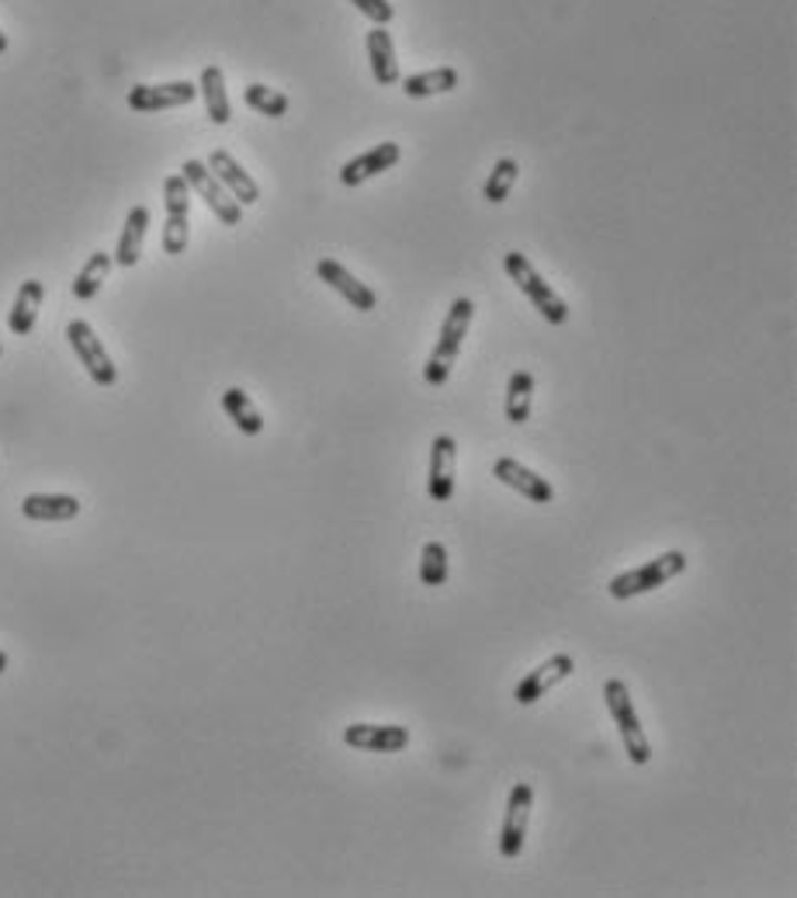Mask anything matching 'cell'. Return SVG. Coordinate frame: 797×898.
<instances>
[{"mask_svg": "<svg viewBox=\"0 0 797 898\" xmlns=\"http://www.w3.org/2000/svg\"><path fill=\"white\" fill-rule=\"evenodd\" d=\"M344 743L365 753H399L409 746V732L402 725H347Z\"/></svg>", "mask_w": 797, "mask_h": 898, "instance_id": "cell-16", "label": "cell"}, {"mask_svg": "<svg viewBox=\"0 0 797 898\" xmlns=\"http://www.w3.org/2000/svg\"><path fill=\"white\" fill-rule=\"evenodd\" d=\"M461 73L454 67H437V70H427V73H413L402 80V91L406 98H433V94H448L458 88Z\"/></svg>", "mask_w": 797, "mask_h": 898, "instance_id": "cell-22", "label": "cell"}, {"mask_svg": "<svg viewBox=\"0 0 797 898\" xmlns=\"http://www.w3.org/2000/svg\"><path fill=\"white\" fill-rule=\"evenodd\" d=\"M368 60H371V73L381 88L399 84V63H396V49H392V35L385 32V24H375L368 32Z\"/></svg>", "mask_w": 797, "mask_h": 898, "instance_id": "cell-19", "label": "cell"}, {"mask_svg": "<svg viewBox=\"0 0 797 898\" xmlns=\"http://www.w3.org/2000/svg\"><path fill=\"white\" fill-rule=\"evenodd\" d=\"M21 513L29 517V521L60 524V521H73L80 513V500L70 493H32L21 500Z\"/></svg>", "mask_w": 797, "mask_h": 898, "instance_id": "cell-17", "label": "cell"}, {"mask_svg": "<svg viewBox=\"0 0 797 898\" xmlns=\"http://www.w3.org/2000/svg\"><path fill=\"white\" fill-rule=\"evenodd\" d=\"M42 298H45V285L42 282H24L14 295V309L8 313V326L14 337H24L35 330V319H39V309H42Z\"/></svg>", "mask_w": 797, "mask_h": 898, "instance_id": "cell-20", "label": "cell"}, {"mask_svg": "<svg viewBox=\"0 0 797 898\" xmlns=\"http://www.w3.org/2000/svg\"><path fill=\"white\" fill-rule=\"evenodd\" d=\"M202 98H205V112L215 125H226L233 119V104L226 94V76L218 67H205L202 70V84H198Z\"/></svg>", "mask_w": 797, "mask_h": 898, "instance_id": "cell-21", "label": "cell"}, {"mask_svg": "<svg viewBox=\"0 0 797 898\" xmlns=\"http://www.w3.org/2000/svg\"><path fill=\"white\" fill-rule=\"evenodd\" d=\"M4 670H8V652L0 649V673H4Z\"/></svg>", "mask_w": 797, "mask_h": 898, "instance_id": "cell-30", "label": "cell"}, {"mask_svg": "<svg viewBox=\"0 0 797 898\" xmlns=\"http://www.w3.org/2000/svg\"><path fill=\"white\" fill-rule=\"evenodd\" d=\"M399 160H402L399 143H378V146H371L368 153L347 160L344 167H340V181H344L347 187H357V184H365V181H371V177H378V174H385V171H392Z\"/></svg>", "mask_w": 797, "mask_h": 898, "instance_id": "cell-14", "label": "cell"}, {"mask_svg": "<svg viewBox=\"0 0 797 898\" xmlns=\"http://www.w3.org/2000/svg\"><path fill=\"white\" fill-rule=\"evenodd\" d=\"M686 569V555L683 552H663V555H655L652 562L638 565V569H631V573H621L611 580V596L614 601H627V596H642V593H652L658 586H666L673 576H680Z\"/></svg>", "mask_w": 797, "mask_h": 898, "instance_id": "cell-4", "label": "cell"}, {"mask_svg": "<svg viewBox=\"0 0 797 898\" xmlns=\"http://www.w3.org/2000/svg\"><path fill=\"white\" fill-rule=\"evenodd\" d=\"M603 701H607V712L621 732V743L627 749V759L635 767H645L652 759V743L645 736V728L638 722V712H635V701H631V691L624 680H607V687H603Z\"/></svg>", "mask_w": 797, "mask_h": 898, "instance_id": "cell-2", "label": "cell"}, {"mask_svg": "<svg viewBox=\"0 0 797 898\" xmlns=\"http://www.w3.org/2000/svg\"><path fill=\"white\" fill-rule=\"evenodd\" d=\"M517 174H520L517 160H510V156L497 160V167L489 171V181H486V187H482L486 202H492V205L507 202V198H510V192H513V184H517Z\"/></svg>", "mask_w": 797, "mask_h": 898, "instance_id": "cell-26", "label": "cell"}, {"mask_svg": "<svg viewBox=\"0 0 797 898\" xmlns=\"http://www.w3.org/2000/svg\"><path fill=\"white\" fill-rule=\"evenodd\" d=\"M223 410H226V417L239 427V433H246V438H257V433L264 430L260 410L251 402V396H246L243 389H236V386L223 392Z\"/></svg>", "mask_w": 797, "mask_h": 898, "instance_id": "cell-23", "label": "cell"}, {"mask_svg": "<svg viewBox=\"0 0 797 898\" xmlns=\"http://www.w3.org/2000/svg\"><path fill=\"white\" fill-rule=\"evenodd\" d=\"M472 316H476V303H472V298H454L448 316H445L441 337H437V347H433V354L427 358V368H423V378H427L430 386H445L448 378H451V368L458 361L461 340L469 337Z\"/></svg>", "mask_w": 797, "mask_h": 898, "instance_id": "cell-1", "label": "cell"}, {"mask_svg": "<svg viewBox=\"0 0 797 898\" xmlns=\"http://www.w3.org/2000/svg\"><path fill=\"white\" fill-rule=\"evenodd\" d=\"M531 808H534V787L531 784H513L510 798H507V819H503V833H500V854L507 860H517L524 854L528 843V826H531Z\"/></svg>", "mask_w": 797, "mask_h": 898, "instance_id": "cell-8", "label": "cell"}, {"mask_svg": "<svg viewBox=\"0 0 797 898\" xmlns=\"http://www.w3.org/2000/svg\"><path fill=\"white\" fill-rule=\"evenodd\" d=\"M198 98V88L191 80H174V84H135L129 91V108L140 115L150 112H167V108H181Z\"/></svg>", "mask_w": 797, "mask_h": 898, "instance_id": "cell-9", "label": "cell"}, {"mask_svg": "<svg viewBox=\"0 0 797 898\" xmlns=\"http://www.w3.org/2000/svg\"><path fill=\"white\" fill-rule=\"evenodd\" d=\"M420 583L423 586H445L448 583V549L441 541H427L420 552Z\"/></svg>", "mask_w": 797, "mask_h": 898, "instance_id": "cell-28", "label": "cell"}, {"mask_svg": "<svg viewBox=\"0 0 797 898\" xmlns=\"http://www.w3.org/2000/svg\"><path fill=\"white\" fill-rule=\"evenodd\" d=\"M112 254H91V261L80 267V275L73 278V298H80V303H91V298L101 292L104 278H108V271H112Z\"/></svg>", "mask_w": 797, "mask_h": 898, "instance_id": "cell-25", "label": "cell"}, {"mask_svg": "<svg viewBox=\"0 0 797 898\" xmlns=\"http://www.w3.org/2000/svg\"><path fill=\"white\" fill-rule=\"evenodd\" d=\"M572 670H575V660L569 656V652H559V656L544 660L541 666H534V670L517 684V691H513L517 704H524V707H528V704H538L548 691H555L559 684H565V680L572 676Z\"/></svg>", "mask_w": 797, "mask_h": 898, "instance_id": "cell-10", "label": "cell"}, {"mask_svg": "<svg viewBox=\"0 0 797 898\" xmlns=\"http://www.w3.org/2000/svg\"><path fill=\"white\" fill-rule=\"evenodd\" d=\"M146 229H150V208L146 205H135L129 212V220L122 226V236H119V247H115V264L119 267H135L143 257V243H146Z\"/></svg>", "mask_w": 797, "mask_h": 898, "instance_id": "cell-18", "label": "cell"}, {"mask_svg": "<svg viewBox=\"0 0 797 898\" xmlns=\"http://www.w3.org/2000/svg\"><path fill=\"white\" fill-rule=\"evenodd\" d=\"M454 461H458V445L451 433H441L430 445V476H427V493L433 503H448L454 497Z\"/></svg>", "mask_w": 797, "mask_h": 898, "instance_id": "cell-11", "label": "cell"}, {"mask_svg": "<svg viewBox=\"0 0 797 898\" xmlns=\"http://www.w3.org/2000/svg\"><path fill=\"white\" fill-rule=\"evenodd\" d=\"M181 177L187 181L191 192H198L205 198V205L215 212V220L223 223V226H239V215H243V205L226 192L223 184H218V177L208 171V163L202 160H187L184 167H181Z\"/></svg>", "mask_w": 797, "mask_h": 898, "instance_id": "cell-6", "label": "cell"}, {"mask_svg": "<svg viewBox=\"0 0 797 898\" xmlns=\"http://www.w3.org/2000/svg\"><path fill=\"white\" fill-rule=\"evenodd\" d=\"M350 4L365 18H371L375 24H389L396 18V8L389 4V0H350Z\"/></svg>", "mask_w": 797, "mask_h": 898, "instance_id": "cell-29", "label": "cell"}, {"mask_svg": "<svg viewBox=\"0 0 797 898\" xmlns=\"http://www.w3.org/2000/svg\"><path fill=\"white\" fill-rule=\"evenodd\" d=\"M4 52H8V35L0 32V57H4Z\"/></svg>", "mask_w": 797, "mask_h": 898, "instance_id": "cell-31", "label": "cell"}, {"mask_svg": "<svg viewBox=\"0 0 797 898\" xmlns=\"http://www.w3.org/2000/svg\"><path fill=\"white\" fill-rule=\"evenodd\" d=\"M316 275H319L329 288H334L337 295H344L347 303H350V309H357V313H371V309L378 306V295H375L365 282H357L340 261L323 257V261L316 264Z\"/></svg>", "mask_w": 797, "mask_h": 898, "instance_id": "cell-12", "label": "cell"}, {"mask_svg": "<svg viewBox=\"0 0 797 898\" xmlns=\"http://www.w3.org/2000/svg\"><path fill=\"white\" fill-rule=\"evenodd\" d=\"M163 205H167V226H163V254L181 257L187 251L191 226H187V212H191V187L181 174H171L163 181Z\"/></svg>", "mask_w": 797, "mask_h": 898, "instance_id": "cell-5", "label": "cell"}, {"mask_svg": "<svg viewBox=\"0 0 797 898\" xmlns=\"http://www.w3.org/2000/svg\"><path fill=\"white\" fill-rule=\"evenodd\" d=\"M243 101L254 108L257 115L264 119H285L288 115V98L274 88H264V84H251L243 91Z\"/></svg>", "mask_w": 797, "mask_h": 898, "instance_id": "cell-27", "label": "cell"}, {"mask_svg": "<svg viewBox=\"0 0 797 898\" xmlns=\"http://www.w3.org/2000/svg\"><path fill=\"white\" fill-rule=\"evenodd\" d=\"M208 171L218 177V184L226 187V192L239 202V205H257L260 202V187L257 181L239 167V160L226 150H212L208 156Z\"/></svg>", "mask_w": 797, "mask_h": 898, "instance_id": "cell-13", "label": "cell"}, {"mask_svg": "<svg viewBox=\"0 0 797 898\" xmlns=\"http://www.w3.org/2000/svg\"><path fill=\"white\" fill-rule=\"evenodd\" d=\"M0 358H4V347H0Z\"/></svg>", "mask_w": 797, "mask_h": 898, "instance_id": "cell-32", "label": "cell"}, {"mask_svg": "<svg viewBox=\"0 0 797 898\" xmlns=\"http://www.w3.org/2000/svg\"><path fill=\"white\" fill-rule=\"evenodd\" d=\"M534 402V375L531 371H513L507 382V420L510 424H528Z\"/></svg>", "mask_w": 797, "mask_h": 898, "instance_id": "cell-24", "label": "cell"}, {"mask_svg": "<svg viewBox=\"0 0 797 898\" xmlns=\"http://www.w3.org/2000/svg\"><path fill=\"white\" fill-rule=\"evenodd\" d=\"M503 267H507V278L524 292L528 298H531V306L552 323V326H562V323H569V306H565V298L548 285L538 271H534V264L524 257V254H517V251H510L507 257H503Z\"/></svg>", "mask_w": 797, "mask_h": 898, "instance_id": "cell-3", "label": "cell"}, {"mask_svg": "<svg viewBox=\"0 0 797 898\" xmlns=\"http://www.w3.org/2000/svg\"><path fill=\"white\" fill-rule=\"evenodd\" d=\"M67 340H70V347H73V354L80 358V365L88 368V375L94 378L98 386H115L119 382V368H115V361L108 358V350H104V344H101V337L94 334V326L91 323H84V319H73L70 326H67Z\"/></svg>", "mask_w": 797, "mask_h": 898, "instance_id": "cell-7", "label": "cell"}, {"mask_svg": "<svg viewBox=\"0 0 797 898\" xmlns=\"http://www.w3.org/2000/svg\"><path fill=\"white\" fill-rule=\"evenodd\" d=\"M492 476H497L503 486L517 489L520 497H528L531 503H552L555 500V489L544 476L531 472L528 466H520L517 458H500L497 466H492Z\"/></svg>", "mask_w": 797, "mask_h": 898, "instance_id": "cell-15", "label": "cell"}]
</instances>
